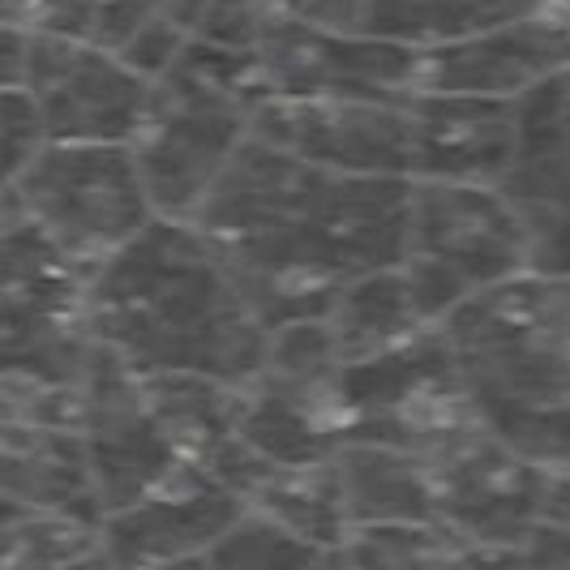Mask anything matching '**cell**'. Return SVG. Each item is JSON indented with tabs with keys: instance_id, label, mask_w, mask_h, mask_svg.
I'll list each match as a JSON object with an SVG mask.
<instances>
[{
	"instance_id": "cell-1",
	"label": "cell",
	"mask_w": 570,
	"mask_h": 570,
	"mask_svg": "<svg viewBox=\"0 0 570 570\" xmlns=\"http://www.w3.org/2000/svg\"><path fill=\"white\" fill-rule=\"evenodd\" d=\"M407 185L309 168L249 138L194 228L224 257L257 322L275 331L322 317L347 284L403 262Z\"/></svg>"
},
{
	"instance_id": "cell-2",
	"label": "cell",
	"mask_w": 570,
	"mask_h": 570,
	"mask_svg": "<svg viewBox=\"0 0 570 570\" xmlns=\"http://www.w3.org/2000/svg\"><path fill=\"white\" fill-rule=\"evenodd\" d=\"M90 335L138 377L185 373L240 391L266 365L257 322L194 224L155 219L90 275Z\"/></svg>"
},
{
	"instance_id": "cell-3",
	"label": "cell",
	"mask_w": 570,
	"mask_h": 570,
	"mask_svg": "<svg viewBox=\"0 0 570 570\" xmlns=\"http://www.w3.org/2000/svg\"><path fill=\"white\" fill-rule=\"evenodd\" d=\"M438 331L481 425L544 472L570 468V322L558 287L514 275L468 296Z\"/></svg>"
},
{
	"instance_id": "cell-4",
	"label": "cell",
	"mask_w": 570,
	"mask_h": 570,
	"mask_svg": "<svg viewBox=\"0 0 570 570\" xmlns=\"http://www.w3.org/2000/svg\"><path fill=\"white\" fill-rule=\"evenodd\" d=\"M266 99L254 52L185 43L171 69L150 82L146 116L134 134V164L159 219L194 224L240 146L249 142Z\"/></svg>"
},
{
	"instance_id": "cell-5",
	"label": "cell",
	"mask_w": 570,
	"mask_h": 570,
	"mask_svg": "<svg viewBox=\"0 0 570 570\" xmlns=\"http://www.w3.org/2000/svg\"><path fill=\"white\" fill-rule=\"evenodd\" d=\"M90 356V271L18 219L0 236V377L82 391Z\"/></svg>"
},
{
	"instance_id": "cell-6",
	"label": "cell",
	"mask_w": 570,
	"mask_h": 570,
	"mask_svg": "<svg viewBox=\"0 0 570 570\" xmlns=\"http://www.w3.org/2000/svg\"><path fill=\"white\" fill-rule=\"evenodd\" d=\"M13 202L30 228L90 275L159 219L125 142H43Z\"/></svg>"
},
{
	"instance_id": "cell-7",
	"label": "cell",
	"mask_w": 570,
	"mask_h": 570,
	"mask_svg": "<svg viewBox=\"0 0 570 570\" xmlns=\"http://www.w3.org/2000/svg\"><path fill=\"white\" fill-rule=\"evenodd\" d=\"M335 403L347 442H377L421 459L481 425L438 326L382 356L343 365Z\"/></svg>"
},
{
	"instance_id": "cell-8",
	"label": "cell",
	"mask_w": 570,
	"mask_h": 570,
	"mask_svg": "<svg viewBox=\"0 0 570 570\" xmlns=\"http://www.w3.org/2000/svg\"><path fill=\"white\" fill-rule=\"evenodd\" d=\"M266 99H377L407 104L421 90V52L370 30L314 27L271 13L254 48Z\"/></svg>"
},
{
	"instance_id": "cell-9",
	"label": "cell",
	"mask_w": 570,
	"mask_h": 570,
	"mask_svg": "<svg viewBox=\"0 0 570 570\" xmlns=\"http://www.w3.org/2000/svg\"><path fill=\"white\" fill-rule=\"evenodd\" d=\"M78 438L86 446V463H90V481L99 493L104 519L194 472L159 425L142 391V377L125 370L99 343H95L90 370L82 377Z\"/></svg>"
},
{
	"instance_id": "cell-10",
	"label": "cell",
	"mask_w": 570,
	"mask_h": 570,
	"mask_svg": "<svg viewBox=\"0 0 570 570\" xmlns=\"http://www.w3.org/2000/svg\"><path fill=\"white\" fill-rule=\"evenodd\" d=\"M22 90L43 125V142H134L150 82L112 48L65 35H30Z\"/></svg>"
},
{
	"instance_id": "cell-11",
	"label": "cell",
	"mask_w": 570,
	"mask_h": 570,
	"mask_svg": "<svg viewBox=\"0 0 570 570\" xmlns=\"http://www.w3.org/2000/svg\"><path fill=\"white\" fill-rule=\"evenodd\" d=\"M455 275L472 296L514 275H528V224L523 210L493 185H407V249Z\"/></svg>"
},
{
	"instance_id": "cell-12",
	"label": "cell",
	"mask_w": 570,
	"mask_h": 570,
	"mask_svg": "<svg viewBox=\"0 0 570 570\" xmlns=\"http://www.w3.org/2000/svg\"><path fill=\"white\" fill-rule=\"evenodd\" d=\"M433 511L463 549L511 544L541 523L544 468L514 455L485 425L468 429L429 459Z\"/></svg>"
},
{
	"instance_id": "cell-13",
	"label": "cell",
	"mask_w": 570,
	"mask_h": 570,
	"mask_svg": "<svg viewBox=\"0 0 570 570\" xmlns=\"http://www.w3.org/2000/svg\"><path fill=\"white\" fill-rule=\"evenodd\" d=\"M412 104V99H407ZM407 104L377 99H262L249 138L309 168L343 176H412Z\"/></svg>"
},
{
	"instance_id": "cell-14",
	"label": "cell",
	"mask_w": 570,
	"mask_h": 570,
	"mask_svg": "<svg viewBox=\"0 0 570 570\" xmlns=\"http://www.w3.org/2000/svg\"><path fill=\"white\" fill-rule=\"evenodd\" d=\"M570 69V13L549 4L481 35L421 52V90L476 95L519 104L537 86Z\"/></svg>"
},
{
	"instance_id": "cell-15",
	"label": "cell",
	"mask_w": 570,
	"mask_h": 570,
	"mask_svg": "<svg viewBox=\"0 0 570 570\" xmlns=\"http://www.w3.org/2000/svg\"><path fill=\"white\" fill-rule=\"evenodd\" d=\"M249 511L232 489L206 472H189L142 502L99 523V549L120 570H164L206 558V549Z\"/></svg>"
},
{
	"instance_id": "cell-16",
	"label": "cell",
	"mask_w": 570,
	"mask_h": 570,
	"mask_svg": "<svg viewBox=\"0 0 570 570\" xmlns=\"http://www.w3.org/2000/svg\"><path fill=\"white\" fill-rule=\"evenodd\" d=\"M407 142H412L407 180L502 189L514 159V104L416 90L407 104Z\"/></svg>"
},
{
	"instance_id": "cell-17",
	"label": "cell",
	"mask_w": 570,
	"mask_h": 570,
	"mask_svg": "<svg viewBox=\"0 0 570 570\" xmlns=\"http://www.w3.org/2000/svg\"><path fill=\"white\" fill-rule=\"evenodd\" d=\"M236 438L275 468H314L340 455L343 421L335 386H296L271 373H257L232 391Z\"/></svg>"
},
{
	"instance_id": "cell-18",
	"label": "cell",
	"mask_w": 570,
	"mask_h": 570,
	"mask_svg": "<svg viewBox=\"0 0 570 570\" xmlns=\"http://www.w3.org/2000/svg\"><path fill=\"white\" fill-rule=\"evenodd\" d=\"M0 498L30 511L78 519L95 532L104 523L78 429L0 421Z\"/></svg>"
},
{
	"instance_id": "cell-19",
	"label": "cell",
	"mask_w": 570,
	"mask_h": 570,
	"mask_svg": "<svg viewBox=\"0 0 570 570\" xmlns=\"http://www.w3.org/2000/svg\"><path fill=\"white\" fill-rule=\"evenodd\" d=\"M502 194L523 210H570V69L514 104V159Z\"/></svg>"
},
{
	"instance_id": "cell-20",
	"label": "cell",
	"mask_w": 570,
	"mask_h": 570,
	"mask_svg": "<svg viewBox=\"0 0 570 570\" xmlns=\"http://www.w3.org/2000/svg\"><path fill=\"white\" fill-rule=\"evenodd\" d=\"M347 528L438 523L429 459L377 442H343L335 455Z\"/></svg>"
},
{
	"instance_id": "cell-21",
	"label": "cell",
	"mask_w": 570,
	"mask_h": 570,
	"mask_svg": "<svg viewBox=\"0 0 570 570\" xmlns=\"http://www.w3.org/2000/svg\"><path fill=\"white\" fill-rule=\"evenodd\" d=\"M322 322L335 340L343 365L382 356V352L433 331L416 305V296H412V287H407L400 262L343 287L331 301V309L322 314Z\"/></svg>"
},
{
	"instance_id": "cell-22",
	"label": "cell",
	"mask_w": 570,
	"mask_h": 570,
	"mask_svg": "<svg viewBox=\"0 0 570 570\" xmlns=\"http://www.w3.org/2000/svg\"><path fill=\"white\" fill-rule=\"evenodd\" d=\"M549 4L558 0H365L361 30L425 52V48H442V43L514 22V18L541 13Z\"/></svg>"
},
{
	"instance_id": "cell-23",
	"label": "cell",
	"mask_w": 570,
	"mask_h": 570,
	"mask_svg": "<svg viewBox=\"0 0 570 570\" xmlns=\"http://www.w3.org/2000/svg\"><path fill=\"white\" fill-rule=\"evenodd\" d=\"M142 391L171 446L194 472H210L215 455L232 442V386L185 377V373H159L142 377Z\"/></svg>"
},
{
	"instance_id": "cell-24",
	"label": "cell",
	"mask_w": 570,
	"mask_h": 570,
	"mask_svg": "<svg viewBox=\"0 0 570 570\" xmlns=\"http://www.w3.org/2000/svg\"><path fill=\"white\" fill-rule=\"evenodd\" d=\"M249 511L275 519L317 549H335L347 541V511H343L335 459L314 468H271L249 493Z\"/></svg>"
},
{
	"instance_id": "cell-25",
	"label": "cell",
	"mask_w": 570,
	"mask_h": 570,
	"mask_svg": "<svg viewBox=\"0 0 570 570\" xmlns=\"http://www.w3.org/2000/svg\"><path fill=\"white\" fill-rule=\"evenodd\" d=\"M340 558L343 570H468V549L438 523L352 528Z\"/></svg>"
},
{
	"instance_id": "cell-26",
	"label": "cell",
	"mask_w": 570,
	"mask_h": 570,
	"mask_svg": "<svg viewBox=\"0 0 570 570\" xmlns=\"http://www.w3.org/2000/svg\"><path fill=\"white\" fill-rule=\"evenodd\" d=\"M95 528L0 498V570H60L95 544Z\"/></svg>"
},
{
	"instance_id": "cell-27",
	"label": "cell",
	"mask_w": 570,
	"mask_h": 570,
	"mask_svg": "<svg viewBox=\"0 0 570 570\" xmlns=\"http://www.w3.org/2000/svg\"><path fill=\"white\" fill-rule=\"evenodd\" d=\"M322 549L279 528L275 519L245 511L206 549V570H314Z\"/></svg>"
},
{
	"instance_id": "cell-28",
	"label": "cell",
	"mask_w": 570,
	"mask_h": 570,
	"mask_svg": "<svg viewBox=\"0 0 570 570\" xmlns=\"http://www.w3.org/2000/svg\"><path fill=\"white\" fill-rule=\"evenodd\" d=\"M43 146V125L27 90H0V198H13L22 171Z\"/></svg>"
},
{
	"instance_id": "cell-29",
	"label": "cell",
	"mask_w": 570,
	"mask_h": 570,
	"mask_svg": "<svg viewBox=\"0 0 570 570\" xmlns=\"http://www.w3.org/2000/svg\"><path fill=\"white\" fill-rule=\"evenodd\" d=\"M468 570H570V532L537 523L511 544L468 549Z\"/></svg>"
},
{
	"instance_id": "cell-30",
	"label": "cell",
	"mask_w": 570,
	"mask_h": 570,
	"mask_svg": "<svg viewBox=\"0 0 570 570\" xmlns=\"http://www.w3.org/2000/svg\"><path fill=\"white\" fill-rule=\"evenodd\" d=\"M104 0H4V22L27 35L90 39Z\"/></svg>"
},
{
	"instance_id": "cell-31",
	"label": "cell",
	"mask_w": 570,
	"mask_h": 570,
	"mask_svg": "<svg viewBox=\"0 0 570 570\" xmlns=\"http://www.w3.org/2000/svg\"><path fill=\"white\" fill-rule=\"evenodd\" d=\"M523 224H528V275L549 284H570V210H523Z\"/></svg>"
},
{
	"instance_id": "cell-32",
	"label": "cell",
	"mask_w": 570,
	"mask_h": 570,
	"mask_svg": "<svg viewBox=\"0 0 570 570\" xmlns=\"http://www.w3.org/2000/svg\"><path fill=\"white\" fill-rule=\"evenodd\" d=\"M185 43H189V35L176 27L168 13H155L150 22H142V27L116 48V57L125 60L134 73H142L146 82H155L164 69L176 65V57L185 52Z\"/></svg>"
},
{
	"instance_id": "cell-33",
	"label": "cell",
	"mask_w": 570,
	"mask_h": 570,
	"mask_svg": "<svg viewBox=\"0 0 570 570\" xmlns=\"http://www.w3.org/2000/svg\"><path fill=\"white\" fill-rule=\"evenodd\" d=\"M168 9V0H104L99 4V22H95V35H90V43H99V48H120L134 30L150 22L155 13H164Z\"/></svg>"
},
{
	"instance_id": "cell-34",
	"label": "cell",
	"mask_w": 570,
	"mask_h": 570,
	"mask_svg": "<svg viewBox=\"0 0 570 570\" xmlns=\"http://www.w3.org/2000/svg\"><path fill=\"white\" fill-rule=\"evenodd\" d=\"M271 9L335 30H361V18H365V0H271Z\"/></svg>"
},
{
	"instance_id": "cell-35",
	"label": "cell",
	"mask_w": 570,
	"mask_h": 570,
	"mask_svg": "<svg viewBox=\"0 0 570 570\" xmlns=\"http://www.w3.org/2000/svg\"><path fill=\"white\" fill-rule=\"evenodd\" d=\"M30 35L18 27H0V90H22L27 82Z\"/></svg>"
},
{
	"instance_id": "cell-36",
	"label": "cell",
	"mask_w": 570,
	"mask_h": 570,
	"mask_svg": "<svg viewBox=\"0 0 570 570\" xmlns=\"http://www.w3.org/2000/svg\"><path fill=\"white\" fill-rule=\"evenodd\" d=\"M541 523H553V528L570 532V468H558V472L544 476Z\"/></svg>"
},
{
	"instance_id": "cell-37",
	"label": "cell",
	"mask_w": 570,
	"mask_h": 570,
	"mask_svg": "<svg viewBox=\"0 0 570 570\" xmlns=\"http://www.w3.org/2000/svg\"><path fill=\"white\" fill-rule=\"evenodd\" d=\"M60 570H120V567H116L112 558H108V553L99 549V541H95L90 549H82V553H78L73 562H65Z\"/></svg>"
},
{
	"instance_id": "cell-38",
	"label": "cell",
	"mask_w": 570,
	"mask_h": 570,
	"mask_svg": "<svg viewBox=\"0 0 570 570\" xmlns=\"http://www.w3.org/2000/svg\"><path fill=\"white\" fill-rule=\"evenodd\" d=\"M18 219H22V215H18V202H13V198H0V236L13 228Z\"/></svg>"
},
{
	"instance_id": "cell-39",
	"label": "cell",
	"mask_w": 570,
	"mask_h": 570,
	"mask_svg": "<svg viewBox=\"0 0 570 570\" xmlns=\"http://www.w3.org/2000/svg\"><path fill=\"white\" fill-rule=\"evenodd\" d=\"M558 287V301H562V314H567V322H570V284H553Z\"/></svg>"
},
{
	"instance_id": "cell-40",
	"label": "cell",
	"mask_w": 570,
	"mask_h": 570,
	"mask_svg": "<svg viewBox=\"0 0 570 570\" xmlns=\"http://www.w3.org/2000/svg\"><path fill=\"white\" fill-rule=\"evenodd\" d=\"M164 570H206V562L194 558V562H176V567H164Z\"/></svg>"
},
{
	"instance_id": "cell-41",
	"label": "cell",
	"mask_w": 570,
	"mask_h": 570,
	"mask_svg": "<svg viewBox=\"0 0 570 570\" xmlns=\"http://www.w3.org/2000/svg\"><path fill=\"white\" fill-rule=\"evenodd\" d=\"M558 4H562V9H567V13H570V0H558Z\"/></svg>"
}]
</instances>
